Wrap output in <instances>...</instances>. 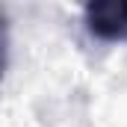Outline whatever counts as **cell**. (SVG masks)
I'll use <instances>...</instances> for the list:
<instances>
[{
    "instance_id": "cell-1",
    "label": "cell",
    "mask_w": 127,
    "mask_h": 127,
    "mask_svg": "<svg viewBox=\"0 0 127 127\" xmlns=\"http://www.w3.org/2000/svg\"><path fill=\"white\" fill-rule=\"evenodd\" d=\"M83 21L97 41L121 44L127 41V0H86Z\"/></svg>"
},
{
    "instance_id": "cell-2",
    "label": "cell",
    "mask_w": 127,
    "mask_h": 127,
    "mask_svg": "<svg viewBox=\"0 0 127 127\" xmlns=\"http://www.w3.org/2000/svg\"><path fill=\"white\" fill-rule=\"evenodd\" d=\"M6 62H9V21H6V12L0 9V80H3Z\"/></svg>"
}]
</instances>
